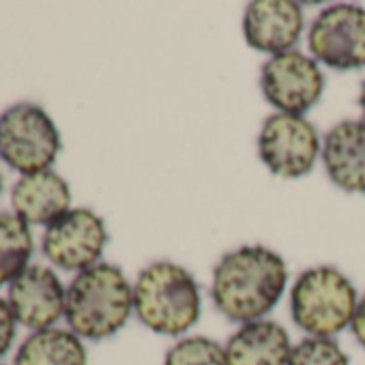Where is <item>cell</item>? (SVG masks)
<instances>
[{"label":"cell","instance_id":"1","mask_svg":"<svg viewBox=\"0 0 365 365\" xmlns=\"http://www.w3.org/2000/svg\"><path fill=\"white\" fill-rule=\"evenodd\" d=\"M288 269L282 256L262 245L226 254L213 269L211 299L232 322L262 320L282 299Z\"/></svg>","mask_w":365,"mask_h":365},{"label":"cell","instance_id":"2","mask_svg":"<svg viewBox=\"0 0 365 365\" xmlns=\"http://www.w3.org/2000/svg\"><path fill=\"white\" fill-rule=\"evenodd\" d=\"M133 309V288L114 264L99 262L73 277L67 288L65 318L69 329L84 339L116 335Z\"/></svg>","mask_w":365,"mask_h":365},{"label":"cell","instance_id":"3","mask_svg":"<svg viewBox=\"0 0 365 365\" xmlns=\"http://www.w3.org/2000/svg\"><path fill=\"white\" fill-rule=\"evenodd\" d=\"M133 309L150 331L178 337L200 318V288L187 269L165 260L153 262L138 275Z\"/></svg>","mask_w":365,"mask_h":365},{"label":"cell","instance_id":"4","mask_svg":"<svg viewBox=\"0 0 365 365\" xmlns=\"http://www.w3.org/2000/svg\"><path fill=\"white\" fill-rule=\"evenodd\" d=\"M352 282L333 267L303 271L290 292L294 324L309 337H333L350 327L356 309Z\"/></svg>","mask_w":365,"mask_h":365},{"label":"cell","instance_id":"5","mask_svg":"<svg viewBox=\"0 0 365 365\" xmlns=\"http://www.w3.org/2000/svg\"><path fill=\"white\" fill-rule=\"evenodd\" d=\"M61 150V133L50 114L29 101L0 114V159L11 170L37 174L50 170Z\"/></svg>","mask_w":365,"mask_h":365},{"label":"cell","instance_id":"6","mask_svg":"<svg viewBox=\"0 0 365 365\" xmlns=\"http://www.w3.org/2000/svg\"><path fill=\"white\" fill-rule=\"evenodd\" d=\"M316 127L305 116L271 114L258 135V155L262 163L282 178L305 176L320 153Z\"/></svg>","mask_w":365,"mask_h":365},{"label":"cell","instance_id":"7","mask_svg":"<svg viewBox=\"0 0 365 365\" xmlns=\"http://www.w3.org/2000/svg\"><path fill=\"white\" fill-rule=\"evenodd\" d=\"M312 56L337 71L365 67V9L333 5L318 14L309 29Z\"/></svg>","mask_w":365,"mask_h":365},{"label":"cell","instance_id":"8","mask_svg":"<svg viewBox=\"0 0 365 365\" xmlns=\"http://www.w3.org/2000/svg\"><path fill=\"white\" fill-rule=\"evenodd\" d=\"M260 86L267 101L282 114L303 116L318 103L324 91V76L314 58L290 50L264 63Z\"/></svg>","mask_w":365,"mask_h":365},{"label":"cell","instance_id":"9","mask_svg":"<svg viewBox=\"0 0 365 365\" xmlns=\"http://www.w3.org/2000/svg\"><path fill=\"white\" fill-rule=\"evenodd\" d=\"M108 230L91 209H71L46 228L41 247L46 258L63 271H86L103 254Z\"/></svg>","mask_w":365,"mask_h":365},{"label":"cell","instance_id":"10","mask_svg":"<svg viewBox=\"0 0 365 365\" xmlns=\"http://www.w3.org/2000/svg\"><path fill=\"white\" fill-rule=\"evenodd\" d=\"M7 301L20 324L33 331H43L52 329V324L65 314L67 290L52 269L35 264L11 282Z\"/></svg>","mask_w":365,"mask_h":365},{"label":"cell","instance_id":"11","mask_svg":"<svg viewBox=\"0 0 365 365\" xmlns=\"http://www.w3.org/2000/svg\"><path fill=\"white\" fill-rule=\"evenodd\" d=\"M303 24L301 5L290 0H256L247 5L243 35L250 48L277 56L297 46Z\"/></svg>","mask_w":365,"mask_h":365},{"label":"cell","instance_id":"12","mask_svg":"<svg viewBox=\"0 0 365 365\" xmlns=\"http://www.w3.org/2000/svg\"><path fill=\"white\" fill-rule=\"evenodd\" d=\"M11 207L26 224L50 226L71 211V190L54 170L24 174L11 190Z\"/></svg>","mask_w":365,"mask_h":365},{"label":"cell","instance_id":"13","mask_svg":"<svg viewBox=\"0 0 365 365\" xmlns=\"http://www.w3.org/2000/svg\"><path fill=\"white\" fill-rule=\"evenodd\" d=\"M322 163L339 190L365 194V120L335 125L324 138Z\"/></svg>","mask_w":365,"mask_h":365},{"label":"cell","instance_id":"14","mask_svg":"<svg viewBox=\"0 0 365 365\" xmlns=\"http://www.w3.org/2000/svg\"><path fill=\"white\" fill-rule=\"evenodd\" d=\"M290 352L288 331L264 318L241 324L226 344L228 365H288Z\"/></svg>","mask_w":365,"mask_h":365},{"label":"cell","instance_id":"15","mask_svg":"<svg viewBox=\"0 0 365 365\" xmlns=\"http://www.w3.org/2000/svg\"><path fill=\"white\" fill-rule=\"evenodd\" d=\"M14 365H88V354L73 331L52 327L29 335L18 348Z\"/></svg>","mask_w":365,"mask_h":365},{"label":"cell","instance_id":"16","mask_svg":"<svg viewBox=\"0 0 365 365\" xmlns=\"http://www.w3.org/2000/svg\"><path fill=\"white\" fill-rule=\"evenodd\" d=\"M33 247L29 224L18 215L0 213V286L11 284L29 269Z\"/></svg>","mask_w":365,"mask_h":365},{"label":"cell","instance_id":"17","mask_svg":"<svg viewBox=\"0 0 365 365\" xmlns=\"http://www.w3.org/2000/svg\"><path fill=\"white\" fill-rule=\"evenodd\" d=\"M163 365H228L226 346L205 335L182 337L168 348Z\"/></svg>","mask_w":365,"mask_h":365},{"label":"cell","instance_id":"18","mask_svg":"<svg viewBox=\"0 0 365 365\" xmlns=\"http://www.w3.org/2000/svg\"><path fill=\"white\" fill-rule=\"evenodd\" d=\"M288 365H350V359L333 337H305L292 346Z\"/></svg>","mask_w":365,"mask_h":365},{"label":"cell","instance_id":"19","mask_svg":"<svg viewBox=\"0 0 365 365\" xmlns=\"http://www.w3.org/2000/svg\"><path fill=\"white\" fill-rule=\"evenodd\" d=\"M16 324L18 320L14 316L9 301L0 297V359L11 350V344L16 339Z\"/></svg>","mask_w":365,"mask_h":365},{"label":"cell","instance_id":"20","mask_svg":"<svg viewBox=\"0 0 365 365\" xmlns=\"http://www.w3.org/2000/svg\"><path fill=\"white\" fill-rule=\"evenodd\" d=\"M350 329H352V335L356 337V341L365 348V294H363V299L356 303V309H354Z\"/></svg>","mask_w":365,"mask_h":365},{"label":"cell","instance_id":"21","mask_svg":"<svg viewBox=\"0 0 365 365\" xmlns=\"http://www.w3.org/2000/svg\"><path fill=\"white\" fill-rule=\"evenodd\" d=\"M359 108H361V114H363V120H365V82L361 86V97H359Z\"/></svg>","mask_w":365,"mask_h":365},{"label":"cell","instance_id":"22","mask_svg":"<svg viewBox=\"0 0 365 365\" xmlns=\"http://www.w3.org/2000/svg\"><path fill=\"white\" fill-rule=\"evenodd\" d=\"M0 194H3V172H0Z\"/></svg>","mask_w":365,"mask_h":365}]
</instances>
